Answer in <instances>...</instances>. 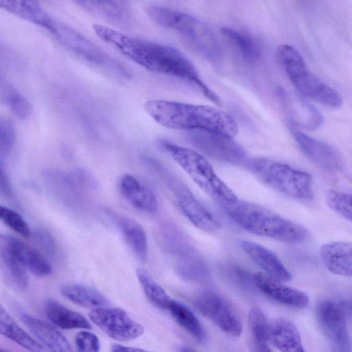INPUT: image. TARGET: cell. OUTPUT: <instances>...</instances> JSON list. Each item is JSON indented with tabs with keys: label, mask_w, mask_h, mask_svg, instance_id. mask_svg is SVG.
Here are the masks:
<instances>
[{
	"label": "cell",
	"mask_w": 352,
	"mask_h": 352,
	"mask_svg": "<svg viewBox=\"0 0 352 352\" xmlns=\"http://www.w3.org/2000/svg\"><path fill=\"white\" fill-rule=\"evenodd\" d=\"M102 41L139 66L177 78L197 88L207 98L221 104L218 96L203 81L190 60L168 45L134 37L102 24L92 25Z\"/></svg>",
	"instance_id": "1"
},
{
	"label": "cell",
	"mask_w": 352,
	"mask_h": 352,
	"mask_svg": "<svg viewBox=\"0 0 352 352\" xmlns=\"http://www.w3.org/2000/svg\"><path fill=\"white\" fill-rule=\"evenodd\" d=\"M144 111L156 122L172 129L204 131L234 138L239 132L234 119L226 111L210 106L153 99Z\"/></svg>",
	"instance_id": "2"
},
{
	"label": "cell",
	"mask_w": 352,
	"mask_h": 352,
	"mask_svg": "<svg viewBox=\"0 0 352 352\" xmlns=\"http://www.w3.org/2000/svg\"><path fill=\"white\" fill-rule=\"evenodd\" d=\"M221 205L235 223L254 234L292 244L303 243L309 236L303 226L261 206L238 199Z\"/></svg>",
	"instance_id": "3"
},
{
	"label": "cell",
	"mask_w": 352,
	"mask_h": 352,
	"mask_svg": "<svg viewBox=\"0 0 352 352\" xmlns=\"http://www.w3.org/2000/svg\"><path fill=\"white\" fill-rule=\"evenodd\" d=\"M146 13L155 23L179 35L208 59L214 60L220 57L221 45L214 31L198 18L157 5L147 7Z\"/></svg>",
	"instance_id": "4"
},
{
	"label": "cell",
	"mask_w": 352,
	"mask_h": 352,
	"mask_svg": "<svg viewBox=\"0 0 352 352\" xmlns=\"http://www.w3.org/2000/svg\"><path fill=\"white\" fill-rule=\"evenodd\" d=\"M276 56L294 87L301 96L331 108L342 105L341 94L310 70L300 52L294 47L288 44L278 45Z\"/></svg>",
	"instance_id": "5"
},
{
	"label": "cell",
	"mask_w": 352,
	"mask_h": 352,
	"mask_svg": "<svg viewBox=\"0 0 352 352\" xmlns=\"http://www.w3.org/2000/svg\"><path fill=\"white\" fill-rule=\"evenodd\" d=\"M159 146L204 192L219 204L231 203L237 199L234 192L217 176L201 153L166 140H160Z\"/></svg>",
	"instance_id": "6"
},
{
	"label": "cell",
	"mask_w": 352,
	"mask_h": 352,
	"mask_svg": "<svg viewBox=\"0 0 352 352\" xmlns=\"http://www.w3.org/2000/svg\"><path fill=\"white\" fill-rule=\"evenodd\" d=\"M247 166L263 183L285 195L306 201L313 199L312 177L306 172L259 157L250 159Z\"/></svg>",
	"instance_id": "7"
},
{
	"label": "cell",
	"mask_w": 352,
	"mask_h": 352,
	"mask_svg": "<svg viewBox=\"0 0 352 352\" xmlns=\"http://www.w3.org/2000/svg\"><path fill=\"white\" fill-rule=\"evenodd\" d=\"M170 192L176 205L186 218L195 227L206 232L219 230L216 218L196 199L188 188L160 164L147 161Z\"/></svg>",
	"instance_id": "8"
},
{
	"label": "cell",
	"mask_w": 352,
	"mask_h": 352,
	"mask_svg": "<svg viewBox=\"0 0 352 352\" xmlns=\"http://www.w3.org/2000/svg\"><path fill=\"white\" fill-rule=\"evenodd\" d=\"M195 309L221 331L239 337L243 331L242 322L235 307L224 296L213 291H206L193 301Z\"/></svg>",
	"instance_id": "9"
},
{
	"label": "cell",
	"mask_w": 352,
	"mask_h": 352,
	"mask_svg": "<svg viewBox=\"0 0 352 352\" xmlns=\"http://www.w3.org/2000/svg\"><path fill=\"white\" fill-rule=\"evenodd\" d=\"M52 32L69 50L88 63L109 72L126 74L124 68L116 60L74 30L55 24Z\"/></svg>",
	"instance_id": "10"
},
{
	"label": "cell",
	"mask_w": 352,
	"mask_h": 352,
	"mask_svg": "<svg viewBox=\"0 0 352 352\" xmlns=\"http://www.w3.org/2000/svg\"><path fill=\"white\" fill-rule=\"evenodd\" d=\"M90 320L110 338L118 341H129L141 336L144 329L120 308L100 307L89 314Z\"/></svg>",
	"instance_id": "11"
},
{
	"label": "cell",
	"mask_w": 352,
	"mask_h": 352,
	"mask_svg": "<svg viewBox=\"0 0 352 352\" xmlns=\"http://www.w3.org/2000/svg\"><path fill=\"white\" fill-rule=\"evenodd\" d=\"M316 316L320 329L335 350L349 351L350 339L341 307L331 300H321L316 305Z\"/></svg>",
	"instance_id": "12"
},
{
	"label": "cell",
	"mask_w": 352,
	"mask_h": 352,
	"mask_svg": "<svg viewBox=\"0 0 352 352\" xmlns=\"http://www.w3.org/2000/svg\"><path fill=\"white\" fill-rule=\"evenodd\" d=\"M192 135L193 143L208 156L237 166H248V155L232 138L204 131H192Z\"/></svg>",
	"instance_id": "13"
},
{
	"label": "cell",
	"mask_w": 352,
	"mask_h": 352,
	"mask_svg": "<svg viewBox=\"0 0 352 352\" xmlns=\"http://www.w3.org/2000/svg\"><path fill=\"white\" fill-rule=\"evenodd\" d=\"M252 280L264 295L280 304L296 309H304L309 304L306 293L283 284L265 272L255 273Z\"/></svg>",
	"instance_id": "14"
},
{
	"label": "cell",
	"mask_w": 352,
	"mask_h": 352,
	"mask_svg": "<svg viewBox=\"0 0 352 352\" xmlns=\"http://www.w3.org/2000/svg\"><path fill=\"white\" fill-rule=\"evenodd\" d=\"M292 135L302 151L313 162L328 170H340L343 166L340 154L331 146L292 128Z\"/></svg>",
	"instance_id": "15"
},
{
	"label": "cell",
	"mask_w": 352,
	"mask_h": 352,
	"mask_svg": "<svg viewBox=\"0 0 352 352\" xmlns=\"http://www.w3.org/2000/svg\"><path fill=\"white\" fill-rule=\"evenodd\" d=\"M118 189L123 197L134 208L147 213L157 211L158 203L151 189L136 177L125 174L118 182Z\"/></svg>",
	"instance_id": "16"
},
{
	"label": "cell",
	"mask_w": 352,
	"mask_h": 352,
	"mask_svg": "<svg viewBox=\"0 0 352 352\" xmlns=\"http://www.w3.org/2000/svg\"><path fill=\"white\" fill-rule=\"evenodd\" d=\"M19 316L34 337L49 350L57 352L72 351L68 340L52 324L32 316L22 309L19 311Z\"/></svg>",
	"instance_id": "17"
},
{
	"label": "cell",
	"mask_w": 352,
	"mask_h": 352,
	"mask_svg": "<svg viewBox=\"0 0 352 352\" xmlns=\"http://www.w3.org/2000/svg\"><path fill=\"white\" fill-rule=\"evenodd\" d=\"M241 249L265 273L282 282L289 281L292 274L284 266L279 258L271 250L256 243L243 240L240 242Z\"/></svg>",
	"instance_id": "18"
},
{
	"label": "cell",
	"mask_w": 352,
	"mask_h": 352,
	"mask_svg": "<svg viewBox=\"0 0 352 352\" xmlns=\"http://www.w3.org/2000/svg\"><path fill=\"white\" fill-rule=\"evenodd\" d=\"M268 342L280 351H305L297 327L286 318H278L269 323Z\"/></svg>",
	"instance_id": "19"
},
{
	"label": "cell",
	"mask_w": 352,
	"mask_h": 352,
	"mask_svg": "<svg viewBox=\"0 0 352 352\" xmlns=\"http://www.w3.org/2000/svg\"><path fill=\"white\" fill-rule=\"evenodd\" d=\"M0 9L52 32L54 23L38 0H0Z\"/></svg>",
	"instance_id": "20"
},
{
	"label": "cell",
	"mask_w": 352,
	"mask_h": 352,
	"mask_svg": "<svg viewBox=\"0 0 352 352\" xmlns=\"http://www.w3.org/2000/svg\"><path fill=\"white\" fill-rule=\"evenodd\" d=\"M351 249V242H329L320 248V256L324 265L331 272L350 277L352 274Z\"/></svg>",
	"instance_id": "21"
},
{
	"label": "cell",
	"mask_w": 352,
	"mask_h": 352,
	"mask_svg": "<svg viewBox=\"0 0 352 352\" xmlns=\"http://www.w3.org/2000/svg\"><path fill=\"white\" fill-rule=\"evenodd\" d=\"M13 236L0 233V261L10 281L19 289L28 285L26 269L18 258L13 247Z\"/></svg>",
	"instance_id": "22"
},
{
	"label": "cell",
	"mask_w": 352,
	"mask_h": 352,
	"mask_svg": "<svg viewBox=\"0 0 352 352\" xmlns=\"http://www.w3.org/2000/svg\"><path fill=\"white\" fill-rule=\"evenodd\" d=\"M45 313L54 324L63 329L91 328V324L82 314L53 299L46 300Z\"/></svg>",
	"instance_id": "23"
},
{
	"label": "cell",
	"mask_w": 352,
	"mask_h": 352,
	"mask_svg": "<svg viewBox=\"0 0 352 352\" xmlns=\"http://www.w3.org/2000/svg\"><path fill=\"white\" fill-rule=\"evenodd\" d=\"M113 219L133 252L140 261L145 262L148 257V246L146 233L142 226L126 217L115 215Z\"/></svg>",
	"instance_id": "24"
},
{
	"label": "cell",
	"mask_w": 352,
	"mask_h": 352,
	"mask_svg": "<svg viewBox=\"0 0 352 352\" xmlns=\"http://www.w3.org/2000/svg\"><path fill=\"white\" fill-rule=\"evenodd\" d=\"M61 294L75 304L96 309L110 305L109 299L100 292L86 285L69 284L60 288Z\"/></svg>",
	"instance_id": "25"
},
{
	"label": "cell",
	"mask_w": 352,
	"mask_h": 352,
	"mask_svg": "<svg viewBox=\"0 0 352 352\" xmlns=\"http://www.w3.org/2000/svg\"><path fill=\"white\" fill-rule=\"evenodd\" d=\"M167 309L174 320L199 342L206 341L207 335L202 324L186 305L171 299Z\"/></svg>",
	"instance_id": "26"
},
{
	"label": "cell",
	"mask_w": 352,
	"mask_h": 352,
	"mask_svg": "<svg viewBox=\"0 0 352 352\" xmlns=\"http://www.w3.org/2000/svg\"><path fill=\"white\" fill-rule=\"evenodd\" d=\"M0 334L30 351H42L43 345L25 332L0 304Z\"/></svg>",
	"instance_id": "27"
},
{
	"label": "cell",
	"mask_w": 352,
	"mask_h": 352,
	"mask_svg": "<svg viewBox=\"0 0 352 352\" xmlns=\"http://www.w3.org/2000/svg\"><path fill=\"white\" fill-rule=\"evenodd\" d=\"M12 242L16 256L26 270L37 276L51 274L50 264L40 253L14 237Z\"/></svg>",
	"instance_id": "28"
},
{
	"label": "cell",
	"mask_w": 352,
	"mask_h": 352,
	"mask_svg": "<svg viewBox=\"0 0 352 352\" xmlns=\"http://www.w3.org/2000/svg\"><path fill=\"white\" fill-rule=\"evenodd\" d=\"M250 348L253 351H270L268 342L269 323L261 309L252 307L248 314Z\"/></svg>",
	"instance_id": "29"
},
{
	"label": "cell",
	"mask_w": 352,
	"mask_h": 352,
	"mask_svg": "<svg viewBox=\"0 0 352 352\" xmlns=\"http://www.w3.org/2000/svg\"><path fill=\"white\" fill-rule=\"evenodd\" d=\"M221 34L240 53L241 56L248 62L256 60L260 54L256 42L248 35L230 28L221 29Z\"/></svg>",
	"instance_id": "30"
},
{
	"label": "cell",
	"mask_w": 352,
	"mask_h": 352,
	"mask_svg": "<svg viewBox=\"0 0 352 352\" xmlns=\"http://www.w3.org/2000/svg\"><path fill=\"white\" fill-rule=\"evenodd\" d=\"M84 10L105 20L118 21L123 10L116 0H73Z\"/></svg>",
	"instance_id": "31"
},
{
	"label": "cell",
	"mask_w": 352,
	"mask_h": 352,
	"mask_svg": "<svg viewBox=\"0 0 352 352\" xmlns=\"http://www.w3.org/2000/svg\"><path fill=\"white\" fill-rule=\"evenodd\" d=\"M136 272L138 280L149 301L155 307L167 309L171 298L166 291L144 269L138 268Z\"/></svg>",
	"instance_id": "32"
},
{
	"label": "cell",
	"mask_w": 352,
	"mask_h": 352,
	"mask_svg": "<svg viewBox=\"0 0 352 352\" xmlns=\"http://www.w3.org/2000/svg\"><path fill=\"white\" fill-rule=\"evenodd\" d=\"M351 195L336 190H329L326 194L328 206L344 219L351 221Z\"/></svg>",
	"instance_id": "33"
},
{
	"label": "cell",
	"mask_w": 352,
	"mask_h": 352,
	"mask_svg": "<svg viewBox=\"0 0 352 352\" xmlns=\"http://www.w3.org/2000/svg\"><path fill=\"white\" fill-rule=\"evenodd\" d=\"M0 221L14 232L25 237L30 235L28 224L16 211L0 205Z\"/></svg>",
	"instance_id": "34"
},
{
	"label": "cell",
	"mask_w": 352,
	"mask_h": 352,
	"mask_svg": "<svg viewBox=\"0 0 352 352\" xmlns=\"http://www.w3.org/2000/svg\"><path fill=\"white\" fill-rule=\"evenodd\" d=\"M75 344L77 350L82 352H97L100 347L98 338L87 330L80 331L76 334Z\"/></svg>",
	"instance_id": "35"
},
{
	"label": "cell",
	"mask_w": 352,
	"mask_h": 352,
	"mask_svg": "<svg viewBox=\"0 0 352 352\" xmlns=\"http://www.w3.org/2000/svg\"><path fill=\"white\" fill-rule=\"evenodd\" d=\"M9 103L14 113L21 119L25 118L30 113L29 103L18 94L14 93L10 96Z\"/></svg>",
	"instance_id": "36"
},
{
	"label": "cell",
	"mask_w": 352,
	"mask_h": 352,
	"mask_svg": "<svg viewBox=\"0 0 352 352\" xmlns=\"http://www.w3.org/2000/svg\"><path fill=\"white\" fill-rule=\"evenodd\" d=\"M14 129L12 124L6 120L0 118V149L9 148L12 144Z\"/></svg>",
	"instance_id": "37"
},
{
	"label": "cell",
	"mask_w": 352,
	"mask_h": 352,
	"mask_svg": "<svg viewBox=\"0 0 352 352\" xmlns=\"http://www.w3.org/2000/svg\"><path fill=\"white\" fill-rule=\"evenodd\" d=\"M34 236L38 244L48 254H54V243L47 231L43 229H37L34 232Z\"/></svg>",
	"instance_id": "38"
},
{
	"label": "cell",
	"mask_w": 352,
	"mask_h": 352,
	"mask_svg": "<svg viewBox=\"0 0 352 352\" xmlns=\"http://www.w3.org/2000/svg\"><path fill=\"white\" fill-rule=\"evenodd\" d=\"M12 195V188L7 175L0 165V195L9 197Z\"/></svg>",
	"instance_id": "39"
},
{
	"label": "cell",
	"mask_w": 352,
	"mask_h": 352,
	"mask_svg": "<svg viewBox=\"0 0 352 352\" xmlns=\"http://www.w3.org/2000/svg\"><path fill=\"white\" fill-rule=\"evenodd\" d=\"M111 350L113 352L124 351V352H134V351H142L144 350L138 348L129 347L123 346L119 344H113L111 346Z\"/></svg>",
	"instance_id": "40"
},
{
	"label": "cell",
	"mask_w": 352,
	"mask_h": 352,
	"mask_svg": "<svg viewBox=\"0 0 352 352\" xmlns=\"http://www.w3.org/2000/svg\"><path fill=\"white\" fill-rule=\"evenodd\" d=\"M5 351V349H3L0 348V351Z\"/></svg>",
	"instance_id": "41"
}]
</instances>
